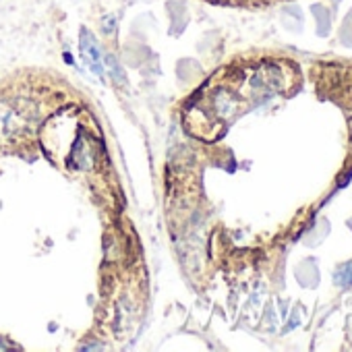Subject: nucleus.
<instances>
[{
  "instance_id": "obj_4",
  "label": "nucleus",
  "mask_w": 352,
  "mask_h": 352,
  "mask_svg": "<svg viewBox=\"0 0 352 352\" xmlns=\"http://www.w3.org/2000/svg\"><path fill=\"white\" fill-rule=\"evenodd\" d=\"M104 65H106V73L110 71V75H112V79L116 81V83H126V77H124V71H122V67L118 65V60L114 58V56H104Z\"/></svg>"
},
{
  "instance_id": "obj_1",
  "label": "nucleus",
  "mask_w": 352,
  "mask_h": 352,
  "mask_svg": "<svg viewBox=\"0 0 352 352\" xmlns=\"http://www.w3.org/2000/svg\"><path fill=\"white\" fill-rule=\"evenodd\" d=\"M296 81V71L282 60H261L243 65L216 77L189 110V131L204 139H214L247 108L284 94Z\"/></svg>"
},
{
  "instance_id": "obj_6",
  "label": "nucleus",
  "mask_w": 352,
  "mask_h": 352,
  "mask_svg": "<svg viewBox=\"0 0 352 352\" xmlns=\"http://www.w3.org/2000/svg\"><path fill=\"white\" fill-rule=\"evenodd\" d=\"M102 30H104V34L112 36L114 30H116V17H114V15H106V17L102 19Z\"/></svg>"
},
{
  "instance_id": "obj_3",
  "label": "nucleus",
  "mask_w": 352,
  "mask_h": 352,
  "mask_svg": "<svg viewBox=\"0 0 352 352\" xmlns=\"http://www.w3.org/2000/svg\"><path fill=\"white\" fill-rule=\"evenodd\" d=\"M79 50H81V58H83V63L87 65V69H89L98 79L104 81V77H106L104 56H106V54L102 52V48H100L96 36H94L89 30H81V34H79Z\"/></svg>"
},
{
  "instance_id": "obj_5",
  "label": "nucleus",
  "mask_w": 352,
  "mask_h": 352,
  "mask_svg": "<svg viewBox=\"0 0 352 352\" xmlns=\"http://www.w3.org/2000/svg\"><path fill=\"white\" fill-rule=\"evenodd\" d=\"M336 284L338 286H350L352 284V261L342 265V270L336 274Z\"/></svg>"
},
{
  "instance_id": "obj_2",
  "label": "nucleus",
  "mask_w": 352,
  "mask_h": 352,
  "mask_svg": "<svg viewBox=\"0 0 352 352\" xmlns=\"http://www.w3.org/2000/svg\"><path fill=\"white\" fill-rule=\"evenodd\" d=\"M36 104L28 98L0 100V139H17L36 126Z\"/></svg>"
},
{
  "instance_id": "obj_7",
  "label": "nucleus",
  "mask_w": 352,
  "mask_h": 352,
  "mask_svg": "<svg viewBox=\"0 0 352 352\" xmlns=\"http://www.w3.org/2000/svg\"><path fill=\"white\" fill-rule=\"evenodd\" d=\"M7 348H9V346H7V344H3V340H0V350H7Z\"/></svg>"
}]
</instances>
